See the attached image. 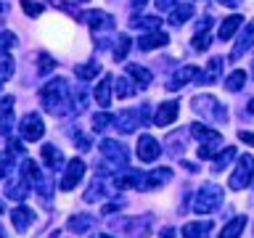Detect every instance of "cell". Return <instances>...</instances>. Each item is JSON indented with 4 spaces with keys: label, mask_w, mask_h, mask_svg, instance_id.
Masks as SVG:
<instances>
[{
    "label": "cell",
    "mask_w": 254,
    "mask_h": 238,
    "mask_svg": "<svg viewBox=\"0 0 254 238\" xmlns=\"http://www.w3.org/2000/svg\"><path fill=\"white\" fill-rule=\"evenodd\" d=\"M244 79H246V74H244V71H233V74H230L228 77V90H241V87H244Z\"/></svg>",
    "instance_id": "9c48e42d"
},
{
    "label": "cell",
    "mask_w": 254,
    "mask_h": 238,
    "mask_svg": "<svg viewBox=\"0 0 254 238\" xmlns=\"http://www.w3.org/2000/svg\"><path fill=\"white\" fill-rule=\"evenodd\" d=\"M130 51V37H119V45H117V59H125V53Z\"/></svg>",
    "instance_id": "4fadbf2b"
},
{
    "label": "cell",
    "mask_w": 254,
    "mask_h": 238,
    "mask_svg": "<svg viewBox=\"0 0 254 238\" xmlns=\"http://www.w3.org/2000/svg\"><path fill=\"white\" fill-rule=\"evenodd\" d=\"M246 225L244 217H238L236 222H230V225L225 228V233H222V238H238V233H241V228Z\"/></svg>",
    "instance_id": "ba28073f"
},
{
    "label": "cell",
    "mask_w": 254,
    "mask_h": 238,
    "mask_svg": "<svg viewBox=\"0 0 254 238\" xmlns=\"http://www.w3.org/2000/svg\"><path fill=\"white\" fill-rule=\"evenodd\" d=\"M95 98H98L101 106H109V79L98 85V90H95Z\"/></svg>",
    "instance_id": "8fae6325"
},
{
    "label": "cell",
    "mask_w": 254,
    "mask_h": 238,
    "mask_svg": "<svg viewBox=\"0 0 254 238\" xmlns=\"http://www.w3.org/2000/svg\"><path fill=\"white\" fill-rule=\"evenodd\" d=\"M98 69H101V66H98V63H90V66H79V69H77V74L87 79V77H93V74H98Z\"/></svg>",
    "instance_id": "5bb4252c"
},
{
    "label": "cell",
    "mask_w": 254,
    "mask_h": 238,
    "mask_svg": "<svg viewBox=\"0 0 254 238\" xmlns=\"http://www.w3.org/2000/svg\"><path fill=\"white\" fill-rule=\"evenodd\" d=\"M138 156L143 159V162H154V159L159 156V146L154 138H148V135H143L140 143H138Z\"/></svg>",
    "instance_id": "3957f363"
},
{
    "label": "cell",
    "mask_w": 254,
    "mask_h": 238,
    "mask_svg": "<svg viewBox=\"0 0 254 238\" xmlns=\"http://www.w3.org/2000/svg\"><path fill=\"white\" fill-rule=\"evenodd\" d=\"M175 117H178V103H175V101H172V103H162L154 122H156L159 127H167L170 122H175Z\"/></svg>",
    "instance_id": "277c9868"
},
{
    "label": "cell",
    "mask_w": 254,
    "mask_h": 238,
    "mask_svg": "<svg viewBox=\"0 0 254 238\" xmlns=\"http://www.w3.org/2000/svg\"><path fill=\"white\" fill-rule=\"evenodd\" d=\"M35 122H37V119L29 117V124H32V127H35ZM37 132H40V130H27V138H37Z\"/></svg>",
    "instance_id": "e0dca14e"
},
{
    "label": "cell",
    "mask_w": 254,
    "mask_h": 238,
    "mask_svg": "<svg viewBox=\"0 0 254 238\" xmlns=\"http://www.w3.org/2000/svg\"><path fill=\"white\" fill-rule=\"evenodd\" d=\"M103 238H106V236H103Z\"/></svg>",
    "instance_id": "ffe728a7"
},
{
    "label": "cell",
    "mask_w": 254,
    "mask_h": 238,
    "mask_svg": "<svg viewBox=\"0 0 254 238\" xmlns=\"http://www.w3.org/2000/svg\"><path fill=\"white\" fill-rule=\"evenodd\" d=\"M132 5H135V8H140V5H146V0H132Z\"/></svg>",
    "instance_id": "d6986e66"
},
{
    "label": "cell",
    "mask_w": 254,
    "mask_h": 238,
    "mask_svg": "<svg viewBox=\"0 0 254 238\" xmlns=\"http://www.w3.org/2000/svg\"><path fill=\"white\" fill-rule=\"evenodd\" d=\"M204 230H209V225H188L186 238H204Z\"/></svg>",
    "instance_id": "7c38bea8"
},
{
    "label": "cell",
    "mask_w": 254,
    "mask_h": 238,
    "mask_svg": "<svg viewBox=\"0 0 254 238\" xmlns=\"http://www.w3.org/2000/svg\"><path fill=\"white\" fill-rule=\"evenodd\" d=\"M164 43H167L164 35H146V37H140V48H143V51H151V48H159Z\"/></svg>",
    "instance_id": "8992f818"
},
{
    "label": "cell",
    "mask_w": 254,
    "mask_h": 238,
    "mask_svg": "<svg viewBox=\"0 0 254 238\" xmlns=\"http://www.w3.org/2000/svg\"><path fill=\"white\" fill-rule=\"evenodd\" d=\"M11 59H8V56H0V74H3V77H8V74H11Z\"/></svg>",
    "instance_id": "2e32d148"
},
{
    "label": "cell",
    "mask_w": 254,
    "mask_h": 238,
    "mask_svg": "<svg viewBox=\"0 0 254 238\" xmlns=\"http://www.w3.org/2000/svg\"><path fill=\"white\" fill-rule=\"evenodd\" d=\"M220 190L217 188H204L201 190V198H198V201H196V209L198 212H209V209H214V206H217L220 204Z\"/></svg>",
    "instance_id": "6da1fadb"
},
{
    "label": "cell",
    "mask_w": 254,
    "mask_h": 238,
    "mask_svg": "<svg viewBox=\"0 0 254 238\" xmlns=\"http://www.w3.org/2000/svg\"><path fill=\"white\" fill-rule=\"evenodd\" d=\"M127 71H130V74L138 79L140 85H148V82H151V74H148V71L140 69V66H135V63H130V66H127Z\"/></svg>",
    "instance_id": "52a82bcc"
},
{
    "label": "cell",
    "mask_w": 254,
    "mask_h": 238,
    "mask_svg": "<svg viewBox=\"0 0 254 238\" xmlns=\"http://www.w3.org/2000/svg\"><path fill=\"white\" fill-rule=\"evenodd\" d=\"M190 13H193V8H190V3H186V5H180L178 11L172 13V21H175V24H183V21H186Z\"/></svg>",
    "instance_id": "30bf717a"
},
{
    "label": "cell",
    "mask_w": 254,
    "mask_h": 238,
    "mask_svg": "<svg viewBox=\"0 0 254 238\" xmlns=\"http://www.w3.org/2000/svg\"><path fill=\"white\" fill-rule=\"evenodd\" d=\"M156 5H159V8H172L175 0H156Z\"/></svg>",
    "instance_id": "ac0fdd59"
},
{
    "label": "cell",
    "mask_w": 254,
    "mask_h": 238,
    "mask_svg": "<svg viewBox=\"0 0 254 238\" xmlns=\"http://www.w3.org/2000/svg\"><path fill=\"white\" fill-rule=\"evenodd\" d=\"M252 167H254V159L244 156L241 167H238V172H236V178H230V188H244L246 180H249V175H252Z\"/></svg>",
    "instance_id": "7a4b0ae2"
},
{
    "label": "cell",
    "mask_w": 254,
    "mask_h": 238,
    "mask_svg": "<svg viewBox=\"0 0 254 238\" xmlns=\"http://www.w3.org/2000/svg\"><path fill=\"white\" fill-rule=\"evenodd\" d=\"M238 29H241V16H228V19L222 21V27H220V37L230 40Z\"/></svg>",
    "instance_id": "5b68a950"
},
{
    "label": "cell",
    "mask_w": 254,
    "mask_h": 238,
    "mask_svg": "<svg viewBox=\"0 0 254 238\" xmlns=\"http://www.w3.org/2000/svg\"><path fill=\"white\" fill-rule=\"evenodd\" d=\"M117 85H119V87H117V95H119V98H127V95L132 93V87H130V82H127V79H119Z\"/></svg>",
    "instance_id": "9a60e30c"
}]
</instances>
